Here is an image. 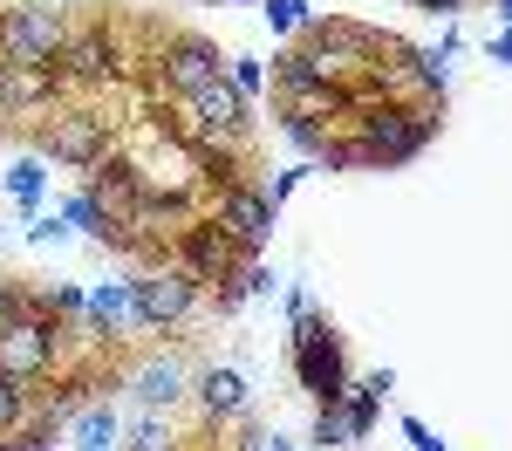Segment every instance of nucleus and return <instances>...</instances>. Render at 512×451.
I'll return each mask as SVG.
<instances>
[{
  "instance_id": "0eeeda50",
  "label": "nucleus",
  "mask_w": 512,
  "mask_h": 451,
  "mask_svg": "<svg viewBox=\"0 0 512 451\" xmlns=\"http://www.w3.org/2000/svg\"><path fill=\"white\" fill-rule=\"evenodd\" d=\"M123 69H130V55H123L117 41V21L110 14H89V21H76V35H69V48H62V62H55V76L69 82V89H110V82H123Z\"/></svg>"
},
{
  "instance_id": "dca6fc26",
  "label": "nucleus",
  "mask_w": 512,
  "mask_h": 451,
  "mask_svg": "<svg viewBox=\"0 0 512 451\" xmlns=\"http://www.w3.org/2000/svg\"><path fill=\"white\" fill-rule=\"evenodd\" d=\"M267 82H274V96H301V89H335L328 69H321L315 55L301 48V41H280L274 62H267Z\"/></svg>"
},
{
  "instance_id": "39448f33",
  "label": "nucleus",
  "mask_w": 512,
  "mask_h": 451,
  "mask_svg": "<svg viewBox=\"0 0 512 451\" xmlns=\"http://www.w3.org/2000/svg\"><path fill=\"white\" fill-rule=\"evenodd\" d=\"M69 35H76V7L69 0H7L0 7V62L55 69Z\"/></svg>"
},
{
  "instance_id": "393cba45",
  "label": "nucleus",
  "mask_w": 512,
  "mask_h": 451,
  "mask_svg": "<svg viewBox=\"0 0 512 451\" xmlns=\"http://www.w3.org/2000/svg\"><path fill=\"white\" fill-rule=\"evenodd\" d=\"M274 130H280V137H287V144H294L308 164H315V151L335 137V130H321V123H308V117H287V110H274Z\"/></svg>"
},
{
  "instance_id": "4c0bfd02",
  "label": "nucleus",
  "mask_w": 512,
  "mask_h": 451,
  "mask_svg": "<svg viewBox=\"0 0 512 451\" xmlns=\"http://www.w3.org/2000/svg\"><path fill=\"white\" fill-rule=\"evenodd\" d=\"M267 451H294V445H287V438H280V431H267Z\"/></svg>"
},
{
  "instance_id": "f704fd0d",
  "label": "nucleus",
  "mask_w": 512,
  "mask_h": 451,
  "mask_svg": "<svg viewBox=\"0 0 512 451\" xmlns=\"http://www.w3.org/2000/svg\"><path fill=\"white\" fill-rule=\"evenodd\" d=\"M410 7H424L437 21H458V14H465V0H410Z\"/></svg>"
},
{
  "instance_id": "6ab92c4d",
  "label": "nucleus",
  "mask_w": 512,
  "mask_h": 451,
  "mask_svg": "<svg viewBox=\"0 0 512 451\" xmlns=\"http://www.w3.org/2000/svg\"><path fill=\"white\" fill-rule=\"evenodd\" d=\"M7 199L21 205V219L41 212V199H48V158H41V151H28V158L7 164Z\"/></svg>"
},
{
  "instance_id": "c9c22d12",
  "label": "nucleus",
  "mask_w": 512,
  "mask_h": 451,
  "mask_svg": "<svg viewBox=\"0 0 512 451\" xmlns=\"http://www.w3.org/2000/svg\"><path fill=\"white\" fill-rule=\"evenodd\" d=\"M485 55H492L499 69H512V35H492V48H485Z\"/></svg>"
},
{
  "instance_id": "423d86ee",
  "label": "nucleus",
  "mask_w": 512,
  "mask_h": 451,
  "mask_svg": "<svg viewBox=\"0 0 512 451\" xmlns=\"http://www.w3.org/2000/svg\"><path fill=\"white\" fill-rule=\"evenodd\" d=\"M144 62H151V89H158L164 103H185V96H198V89H212V82L226 76L219 41L192 35V28H158Z\"/></svg>"
},
{
  "instance_id": "9b49d317",
  "label": "nucleus",
  "mask_w": 512,
  "mask_h": 451,
  "mask_svg": "<svg viewBox=\"0 0 512 451\" xmlns=\"http://www.w3.org/2000/svg\"><path fill=\"white\" fill-rule=\"evenodd\" d=\"M369 89L383 103H437L444 110V69H437L424 48H410V41H396V35L383 48V62L369 69Z\"/></svg>"
},
{
  "instance_id": "e433bc0d",
  "label": "nucleus",
  "mask_w": 512,
  "mask_h": 451,
  "mask_svg": "<svg viewBox=\"0 0 512 451\" xmlns=\"http://www.w3.org/2000/svg\"><path fill=\"white\" fill-rule=\"evenodd\" d=\"M492 14H499V35H512V0H492Z\"/></svg>"
},
{
  "instance_id": "7c9ffc66",
  "label": "nucleus",
  "mask_w": 512,
  "mask_h": 451,
  "mask_svg": "<svg viewBox=\"0 0 512 451\" xmlns=\"http://www.w3.org/2000/svg\"><path fill=\"white\" fill-rule=\"evenodd\" d=\"M69 233H76V226H69L62 212H35V219H28V246H62Z\"/></svg>"
},
{
  "instance_id": "a211bd4d",
  "label": "nucleus",
  "mask_w": 512,
  "mask_h": 451,
  "mask_svg": "<svg viewBox=\"0 0 512 451\" xmlns=\"http://www.w3.org/2000/svg\"><path fill=\"white\" fill-rule=\"evenodd\" d=\"M117 451H185V438H178V424H171L164 410H130Z\"/></svg>"
},
{
  "instance_id": "ea45409f",
  "label": "nucleus",
  "mask_w": 512,
  "mask_h": 451,
  "mask_svg": "<svg viewBox=\"0 0 512 451\" xmlns=\"http://www.w3.org/2000/svg\"><path fill=\"white\" fill-rule=\"evenodd\" d=\"M0 451H14V438H0Z\"/></svg>"
},
{
  "instance_id": "2f4dec72",
  "label": "nucleus",
  "mask_w": 512,
  "mask_h": 451,
  "mask_svg": "<svg viewBox=\"0 0 512 451\" xmlns=\"http://www.w3.org/2000/svg\"><path fill=\"white\" fill-rule=\"evenodd\" d=\"M396 424H403V438H410V451H451V445H444V438L431 431V424H424V417H410V410H403Z\"/></svg>"
},
{
  "instance_id": "20e7f679",
  "label": "nucleus",
  "mask_w": 512,
  "mask_h": 451,
  "mask_svg": "<svg viewBox=\"0 0 512 451\" xmlns=\"http://www.w3.org/2000/svg\"><path fill=\"white\" fill-rule=\"evenodd\" d=\"M205 315V281H192L178 260L130 274V335H185Z\"/></svg>"
},
{
  "instance_id": "ddd939ff",
  "label": "nucleus",
  "mask_w": 512,
  "mask_h": 451,
  "mask_svg": "<svg viewBox=\"0 0 512 451\" xmlns=\"http://www.w3.org/2000/svg\"><path fill=\"white\" fill-rule=\"evenodd\" d=\"M205 212H212V219H219V226L239 240V253H253V260L267 253V240H274V219H280V205L267 199V185H260V178L212 192V199H205Z\"/></svg>"
},
{
  "instance_id": "4be33fe9",
  "label": "nucleus",
  "mask_w": 512,
  "mask_h": 451,
  "mask_svg": "<svg viewBox=\"0 0 512 451\" xmlns=\"http://www.w3.org/2000/svg\"><path fill=\"white\" fill-rule=\"evenodd\" d=\"M260 21H267L280 41H294L308 21H315V7H308V0H260Z\"/></svg>"
},
{
  "instance_id": "58836bf2",
  "label": "nucleus",
  "mask_w": 512,
  "mask_h": 451,
  "mask_svg": "<svg viewBox=\"0 0 512 451\" xmlns=\"http://www.w3.org/2000/svg\"><path fill=\"white\" fill-rule=\"evenodd\" d=\"M219 7H260V0H219Z\"/></svg>"
},
{
  "instance_id": "9d476101",
  "label": "nucleus",
  "mask_w": 512,
  "mask_h": 451,
  "mask_svg": "<svg viewBox=\"0 0 512 451\" xmlns=\"http://www.w3.org/2000/svg\"><path fill=\"white\" fill-rule=\"evenodd\" d=\"M198 417V431L205 438H226L239 417L253 410V383H246V369L239 363H198L192 369V404H185Z\"/></svg>"
},
{
  "instance_id": "f03ea898",
  "label": "nucleus",
  "mask_w": 512,
  "mask_h": 451,
  "mask_svg": "<svg viewBox=\"0 0 512 451\" xmlns=\"http://www.w3.org/2000/svg\"><path fill=\"white\" fill-rule=\"evenodd\" d=\"M117 123L110 110H96V103H55V110H41L28 123V137H35V151L48 164H62V171H96V164L117 151Z\"/></svg>"
},
{
  "instance_id": "7ed1b4c3",
  "label": "nucleus",
  "mask_w": 512,
  "mask_h": 451,
  "mask_svg": "<svg viewBox=\"0 0 512 451\" xmlns=\"http://www.w3.org/2000/svg\"><path fill=\"white\" fill-rule=\"evenodd\" d=\"M287 369L301 383L308 404H342V390L355 383V363H349V335L328 322V315H301L287 322Z\"/></svg>"
},
{
  "instance_id": "412c9836",
  "label": "nucleus",
  "mask_w": 512,
  "mask_h": 451,
  "mask_svg": "<svg viewBox=\"0 0 512 451\" xmlns=\"http://www.w3.org/2000/svg\"><path fill=\"white\" fill-rule=\"evenodd\" d=\"M55 212H62V219H69V226H76L82 240H96V246L110 240V212H103V205L89 199V192H82V185H76V192H69V199H62V205H55Z\"/></svg>"
},
{
  "instance_id": "cd10ccee",
  "label": "nucleus",
  "mask_w": 512,
  "mask_h": 451,
  "mask_svg": "<svg viewBox=\"0 0 512 451\" xmlns=\"http://www.w3.org/2000/svg\"><path fill=\"white\" fill-rule=\"evenodd\" d=\"M41 308H48L55 322H82V308H89V287H41Z\"/></svg>"
},
{
  "instance_id": "473e14b6",
  "label": "nucleus",
  "mask_w": 512,
  "mask_h": 451,
  "mask_svg": "<svg viewBox=\"0 0 512 451\" xmlns=\"http://www.w3.org/2000/svg\"><path fill=\"white\" fill-rule=\"evenodd\" d=\"M308 171H315V164H308V158H301V164H287V171H280L274 185H267V199H274V205H287V199H294V185H301Z\"/></svg>"
},
{
  "instance_id": "aec40b11",
  "label": "nucleus",
  "mask_w": 512,
  "mask_h": 451,
  "mask_svg": "<svg viewBox=\"0 0 512 451\" xmlns=\"http://www.w3.org/2000/svg\"><path fill=\"white\" fill-rule=\"evenodd\" d=\"M35 397H41V383H28V376H7V369H0V438H14V431L35 417Z\"/></svg>"
},
{
  "instance_id": "1a4fd4ad",
  "label": "nucleus",
  "mask_w": 512,
  "mask_h": 451,
  "mask_svg": "<svg viewBox=\"0 0 512 451\" xmlns=\"http://www.w3.org/2000/svg\"><path fill=\"white\" fill-rule=\"evenodd\" d=\"M69 356V322H55L48 308L21 315V322L0 328V369L7 376H28V383H48Z\"/></svg>"
},
{
  "instance_id": "a878e982",
  "label": "nucleus",
  "mask_w": 512,
  "mask_h": 451,
  "mask_svg": "<svg viewBox=\"0 0 512 451\" xmlns=\"http://www.w3.org/2000/svg\"><path fill=\"white\" fill-rule=\"evenodd\" d=\"M226 82H233L246 103H260L267 96V62L260 55H226Z\"/></svg>"
},
{
  "instance_id": "4468645a",
  "label": "nucleus",
  "mask_w": 512,
  "mask_h": 451,
  "mask_svg": "<svg viewBox=\"0 0 512 451\" xmlns=\"http://www.w3.org/2000/svg\"><path fill=\"white\" fill-rule=\"evenodd\" d=\"M82 192L103 205L110 219H130V205H137V192H144V171H137L130 151H110L96 171H82Z\"/></svg>"
},
{
  "instance_id": "f257e3e1",
  "label": "nucleus",
  "mask_w": 512,
  "mask_h": 451,
  "mask_svg": "<svg viewBox=\"0 0 512 451\" xmlns=\"http://www.w3.org/2000/svg\"><path fill=\"white\" fill-rule=\"evenodd\" d=\"M437 130H444L437 103H362L342 123V137H355L362 171H403L410 158H424L437 144Z\"/></svg>"
},
{
  "instance_id": "f3484780",
  "label": "nucleus",
  "mask_w": 512,
  "mask_h": 451,
  "mask_svg": "<svg viewBox=\"0 0 512 451\" xmlns=\"http://www.w3.org/2000/svg\"><path fill=\"white\" fill-rule=\"evenodd\" d=\"M69 445L76 451H117L123 445V410L110 397H89V404L69 417Z\"/></svg>"
},
{
  "instance_id": "b1692460",
  "label": "nucleus",
  "mask_w": 512,
  "mask_h": 451,
  "mask_svg": "<svg viewBox=\"0 0 512 451\" xmlns=\"http://www.w3.org/2000/svg\"><path fill=\"white\" fill-rule=\"evenodd\" d=\"M308 445H321V451H362L349 438V424H342V410L335 404H315V424H308Z\"/></svg>"
},
{
  "instance_id": "72a5a7b5",
  "label": "nucleus",
  "mask_w": 512,
  "mask_h": 451,
  "mask_svg": "<svg viewBox=\"0 0 512 451\" xmlns=\"http://www.w3.org/2000/svg\"><path fill=\"white\" fill-rule=\"evenodd\" d=\"M301 315H315V294L308 287H287V322H301Z\"/></svg>"
},
{
  "instance_id": "5701e85b",
  "label": "nucleus",
  "mask_w": 512,
  "mask_h": 451,
  "mask_svg": "<svg viewBox=\"0 0 512 451\" xmlns=\"http://www.w3.org/2000/svg\"><path fill=\"white\" fill-rule=\"evenodd\" d=\"M35 308H41V287H28V274H0V328L35 315Z\"/></svg>"
},
{
  "instance_id": "2eb2a0df",
  "label": "nucleus",
  "mask_w": 512,
  "mask_h": 451,
  "mask_svg": "<svg viewBox=\"0 0 512 451\" xmlns=\"http://www.w3.org/2000/svg\"><path fill=\"white\" fill-rule=\"evenodd\" d=\"M130 328V274L123 281H96L89 287V308H82V335L89 342H110Z\"/></svg>"
},
{
  "instance_id": "bb28decb",
  "label": "nucleus",
  "mask_w": 512,
  "mask_h": 451,
  "mask_svg": "<svg viewBox=\"0 0 512 451\" xmlns=\"http://www.w3.org/2000/svg\"><path fill=\"white\" fill-rule=\"evenodd\" d=\"M246 301H253V294H246V281H239V274H226V281L205 294V315H212V322H233Z\"/></svg>"
},
{
  "instance_id": "c756f323",
  "label": "nucleus",
  "mask_w": 512,
  "mask_h": 451,
  "mask_svg": "<svg viewBox=\"0 0 512 451\" xmlns=\"http://www.w3.org/2000/svg\"><path fill=\"white\" fill-rule=\"evenodd\" d=\"M219 451H267V424H260L253 410H246V417H239L233 431L219 438Z\"/></svg>"
},
{
  "instance_id": "c85d7f7f",
  "label": "nucleus",
  "mask_w": 512,
  "mask_h": 451,
  "mask_svg": "<svg viewBox=\"0 0 512 451\" xmlns=\"http://www.w3.org/2000/svg\"><path fill=\"white\" fill-rule=\"evenodd\" d=\"M315 171H362V158H355V137H342V130H335V137L315 151Z\"/></svg>"
},
{
  "instance_id": "6e6552de",
  "label": "nucleus",
  "mask_w": 512,
  "mask_h": 451,
  "mask_svg": "<svg viewBox=\"0 0 512 451\" xmlns=\"http://www.w3.org/2000/svg\"><path fill=\"white\" fill-rule=\"evenodd\" d=\"M192 349H185V342H171V349H144V356H137V363L123 369V390H130V404L137 410H164V417H171V410H185L192 404Z\"/></svg>"
},
{
  "instance_id": "f8f14e48",
  "label": "nucleus",
  "mask_w": 512,
  "mask_h": 451,
  "mask_svg": "<svg viewBox=\"0 0 512 451\" xmlns=\"http://www.w3.org/2000/svg\"><path fill=\"white\" fill-rule=\"evenodd\" d=\"M171 260H178V267H185L192 281H205V294H212V287L226 281V274H239V267H246L253 253H239L233 233H226V226H219L212 212H198L192 226H185V233L171 240Z\"/></svg>"
}]
</instances>
